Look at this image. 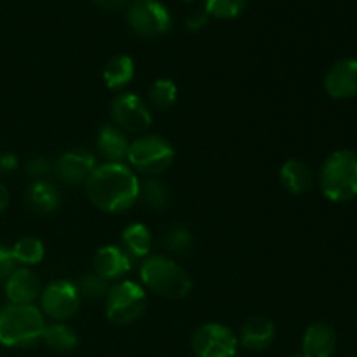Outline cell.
I'll list each match as a JSON object with an SVG mask.
<instances>
[{
    "label": "cell",
    "instance_id": "cell-1",
    "mask_svg": "<svg viewBox=\"0 0 357 357\" xmlns=\"http://www.w3.org/2000/svg\"><path fill=\"white\" fill-rule=\"evenodd\" d=\"M84 187L91 204L110 215L128 211L139 197V178L126 162L100 164Z\"/></svg>",
    "mask_w": 357,
    "mask_h": 357
},
{
    "label": "cell",
    "instance_id": "cell-2",
    "mask_svg": "<svg viewBox=\"0 0 357 357\" xmlns=\"http://www.w3.org/2000/svg\"><path fill=\"white\" fill-rule=\"evenodd\" d=\"M142 286L166 300H181L190 295V274L167 255H149L139 265Z\"/></svg>",
    "mask_w": 357,
    "mask_h": 357
},
{
    "label": "cell",
    "instance_id": "cell-3",
    "mask_svg": "<svg viewBox=\"0 0 357 357\" xmlns=\"http://www.w3.org/2000/svg\"><path fill=\"white\" fill-rule=\"evenodd\" d=\"M45 319L35 305L9 303L0 310V344L6 347H28L42 340Z\"/></svg>",
    "mask_w": 357,
    "mask_h": 357
},
{
    "label": "cell",
    "instance_id": "cell-4",
    "mask_svg": "<svg viewBox=\"0 0 357 357\" xmlns=\"http://www.w3.org/2000/svg\"><path fill=\"white\" fill-rule=\"evenodd\" d=\"M319 187L324 197L347 202L357 197V152L337 150L324 160L319 171Z\"/></svg>",
    "mask_w": 357,
    "mask_h": 357
},
{
    "label": "cell",
    "instance_id": "cell-5",
    "mask_svg": "<svg viewBox=\"0 0 357 357\" xmlns=\"http://www.w3.org/2000/svg\"><path fill=\"white\" fill-rule=\"evenodd\" d=\"M126 160L135 173L155 178L171 167L174 160V149L162 136L143 135L131 142Z\"/></svg>",
    "mask_w": 357,
    "mask_h": 357
},
{
    "label": "cell",
    "instance_id": "cell-6",
    "mask_svg": "<svg viewBox=\"0 0 357 357\" xmlns=\"http://www.w3.org/2000/svg\"><path fill=\"white\" fill-rule=\"evenodd\" d=\"M146 305L149 298L145 288L129 279L115 282L105 296V314L117 326L136 323L146 312Z\"/></svg>",
    "mask_w": 357,
    "mask_h": 357
},
{
    "label": "cell",
    "instance_id": "cell-7",
    "mask_svg": "<svg viewBox=\"0 0 357 357\" xmlns=\"http://www.w3.org/2000/svg\"><path fill=\"white\" fill-rule=\"evenodd\" d=\"M128 23L139 37L157 38L171 30L173 17L160 0H132L128 6Z\"/></svg>",
    "mask_w": 357,
    "mask_h": 357
},
{
    "label": "cell",
    "instance_id": "cell-8",
    "mask_svg": "<svg viewBox=\"0 0 357 357\" xmlns=\"http://www.w3.org/2000/svg\"><path fill=\"white\" fill-rule=\"evenodd\" d=\"M195 357H236L239 340L232 328L222 323H206L192 335Z\"/></svg>",
    "mask_w": 357,
    "mask_h": 357
},
{
    "label": "cell",
    "instance_id": "cell-9",
    "mask_svg": "<svg viewBox=\"0 0 357 357\" xmlns=\"http://www.w3.org/2000/svg\"><path fill=\"white\" fill-rule=\"evenodd\" d=\"M40 310L52 321L72 319L80 309V296L75 282L66 279H56L49 282L40 293Z\"/></svg>",
    "mask_w": 357,
    "mask_h": 357
},
{
    "label": "cell",
    "instance_id": "cell-10",
    "mask_svg": "<svg viewBox=\"0 0 357 357\" xmlns=\"http://www.w3.org/2000/svg\"><path fill=\"white\" fill-rule=\"evenodd\" d=\"M110 117L124 132H143L152 126L150 105L135 93H119L110 103Z\"/></svg>",
    "mask_w": 357,
    "mask_h": 357
},
{
    "label": "cell",
    "instance_id": "cell-11",
    "mask_svg": "<svg viewBox=\"0 0 357 357\" xmlns=\"http://www.w3.org/2000/svg\"><path fill=\"white\" fill-rule=\"evenodd\" d=\"M96 166V157L93 152H89L87 149H72L63 152L56 159L52 173L61 183L68 185V187H77V185L86 183Z\"/></svg>",
    "mask_w": 357,
    "mask_h": 357
},
{
    "label": "cell",
    "instance_id": "cell-12",
    "mask_svg": "<svg viewBox=\"0 0 357 357\" xmlns=\"http://www.w3.org/2000/svg\"><path fill=\"white\" fill-rule=\"evenodd\" d=\"M94 274L103 278L107 282L122 281L132 268V258L128 251L117 244H107L96 251L93 258Z\"/></svg>",
    "mask_w": 357,
    "mask_h": 357
},
{
    "label": "cell",
    "instance_id": "cell-13",
    "mask_svg": "<svg viewBox=\"0 0 357 357\" xmlns=\"http://www.w3.org/2000/svg\"><path fill=\"white\" fill-rule=\"evenodd\" d=\"M324 89L333 100L357 96V59L344 58L330 66L324 75Z\"/></svg>",
    "mask_w": 357,
    "mask_h": 357
},
{
    "label": "cell",
    "instance_id": "cell-14",
    "mask_svg": "<svg viewBox=\"0 0 357 357\" xmlns=\"http://www.w3.org/2000/svg\"><path fill=\"white\" fill-rule=\"evenodd\" d=\"M42 282L30 267L14 268L6 279V295L10 303L16 305H33L40 298Z\"/></svg>",
    "mask_w": 357,
    "mask_h": 357
},
{
    "label": "cell",
    "instance_id": "cell-15",
    "mask_svg": "<svg viewBox=\"0 0 357 357\" xmlns=\"http://www.w3.org/2000/svg\"><path fill=\"white\" fill-rule=\"evenodd\" d=\"M237 340L243 349L250 352H264L274 344L275 324L265 316H253L246 319L241 326Z\"/></svg>",
    "mask_w": 357,
    "mask_h": 357
},
{
    "label": "cell",
    "instance_id": "cell-16",
    "mask_svg": "<svg viewBox=\"0 0 357 357\" xmlns=\"http://www.w3.org/2000/svg\"><path fill=\"white\" fill-rule=\"evenodd\" d=\"M129 145L131 142L128 139V135L117 126L105 124L98 131L96 149L107 162H124L128 159Z\"/></svg>",
    "mask_w": 357,
    "mask_h": 357
},
{
    "label": "cell",
    "instance_id": "cell-17",
    "mask_svg": "<svg viewBox=\"0 0 357 357\" xmlns=\"http://www.w3.org/2000/svg\"><path fill=\"white\" fill-rule=\"evenodd\" d=\"M337 351V333L326 323H314L302 337V352L309 357H331Z\"/></svg>",
    "mask_w": 357,
    "mask_h": 357
},
{
    "label": "cell",
    "instance_id": "cell-18",
    "mask_svg": "<svg viewBox=\"0 0 357 357\" xmlns=\"http://www.w3.org/2000/svg\"><path fill=\"white\" fill-rule=\"evenodd\" d=\"M26 206L37 215H51L58 211L61 206V195H59L58 187L47 180H35L31 181L30 187L24 194Z\"/></svg>",
    "mask_w": 357,
    "mask_h": 357
},
{
    "label": "cell",
    "instance_id": "cell-19",
    "mask_svg": "<svg viewBox=\"0 0 357 357\" xmlns=\"http://www.w3.org/2000/svg\"><path fill=\"white\" fill-rule=\"evenodd\" d=\"M279 180L289 194L302 195L312 188L316 178L309 164L300 159H288L279 169Z\"/></svg>",
    "mask_w": 357,
    "mask_h": 357
},
{
    "label": "cell",
    "instance_id": "cell-20",
    "mask_svg": "<svg viewBox=\"0 0 357 357\" xmlns=\"http://www.w3.org/2000/svg\"><path fill=\"white\" fill-rule=\"evenodd\" d=\"M135 79V61L128 54H115L103 68L105 86L115 93H122Z\"/></svg>",
    "mask_w": 357,
    "mask_h": 357
},
{
    "label": "cell",
    "instance_id": "cell-21",
    "mask_svg": "<svg viewBox=\"0 0 357 357\" xmlns=\"http://www.w3.org/2000/svg\"><path fill=\"white\" fill-rule=\"evenodd\" d=\"M122 248L129 253V257L135 258H146L152 250V232L143 223H131L126 227L121 234Z\"/></svg>",
    "mask_w": 357,
    "mask_h": 357
},
{
    "label": "cell",
    "instance_id": "cell-22",
    "mask_svg": "<svg viewBox=\"0 0 357 357\" xmlns=\"http://www.w3.org/2000/svg\"><path fill=\"white\" fill-rule=\"evenodd\" d=\"M138 201L143 202L146 209L152 211H164L171 202V190L166 181L155 178H145L139 180V197Z\"/></svg>",
    "mask_w": 357,
    "mask_h": 357
},
{
    "label": "cell",
    "instance_id": "cell-23",
    "mask_svg": "<svg viewBox=\"0 0 357 357\" xmlns=\"http://www.w3.org/2000/svg\"><path fill=\"white\" fill-rule=\"evenodd\" d=\"M42 342L54 352H70L79 344L75 330L61 321H52L51 324H45Z\"/></svg>",
    "mask_w": 357,
    "mask_h": 357
},
{
    "label": "cell",
    "instance_id": "cell-24",
    "mask_svg": "<svg viewBox=\"0 0 357 357\" xmlns=\"http://www.w3.org/2000/svg\"><path fill=\"white\" fill-rule=\"evenodd\" d=\"M13 257L16 260V264H20L21 267H33L38 265L45 257V248L38 237L33 236H24L20 241H16L13 248Z\"/></svg>",
    "mask_w": 357,
    "mask_h": 357
},
{
    "label": "cell",
    "instance_id": "cell-25",
    "mask_svg": "<svg viewBox=\"0 0 357 357\" xmlns=\"http://www.w3.org/2000/svg\"><path fill=\"white\" fill-rule=\"evenodd\" d=\"M178 98V87L167 77L153 80L152 86L149 87V94H146V103L153 107L155 110H169Z\"/></svg>",
    "mask_w": 357,
    "mask_h": 357
},
{
    "label": "cell",
    "instance_id": "cell-26",
    "mask_svg": "<svg viewBox=\"0 0 357 357\" xmlns=\"http://www.w3.org/2000/svg\"><path fill=\"white\" fill-rule=\"evenodd\" d=\"M75 288L79 291L80 298L87 300H100L105 298L110 289L108 282L105 281L103 278H100L94 272H87V274H82L75 282Z\"/></svg>",
    "mask_w": 357,
    "mask_h": 357
},
{
    "label": "cell",
    "instance_id": "cell-27",
    "mask_svg": "<svg viewBox=\"0 0 357 357\" xmlns=\"http://www.w3.org/2000/svg\"><path fill=\"white\" fill-rule=\"evenodd\" d=\"M162 244L169 253L185 255L194 248V236L185 227H173L162 236Z\"/></svg>",
    "mask_w": 357,
    "mask_h": 357
},
{
    "label": "cell",
    "instance_id": "cell-28",
    "mask_svg": "<svg viewBox=\"0 0 357 357\" xmlns=\"http://www.w3.org/2000/svg\"><path fill=\"white\" fill-rule=\"evenodd\" d=\"M246 7V0H206V14L218 20H234Z\"/></svg>",
    "mask_w": 357,
    "mask_h": 357
},
{
    "label": "cell",
    "instance_id": "cell-29",
    "mask_svg": "<svg viewBox=\"0 0 357 357\" xmlns=\"http://www.w3.org/2000/svg\"><path fill=\"white\" fill-rule=\"evenodd\" d=\"M24 169H26L28 176L33 178V181L44 180L45 176H49V174L54 171V162H51L47 157L37 155V157H33V159L28 160L26 166H24Z\"/></svg>",
    "mask_w": 357,
    "mask_h": 357
},
{
    "label": "cell",
    "instance_id": "cell-30",
    "mask_svg": "<svg viewBox=\"0 0 357 357\" xmlns=\"http://www.w3.org/2000/svg\"><path fill=\"white\" fill-rule=\"evenodd\" d=\"M14 268H16V260L13 257V251L0 244V282H6Z\"/></svg>",
    "mask_w": 357,
    "mask_h": 357
},
{
    "label": "cell",
    "instance_id": "cell-31",
    "mask_svg": "<svg viewBox=\"0 0 357 357\" xmlns=\"http://www.w3.org/2000/svg\"><path fill=\"white\" fill-rule=\"evenodd\" d=\"M206 23H208V14H206V10H194L185 20V26L192 31L201 30V28L206 26Z\"/></svg>",
    "mask_w": 357,
    "mask_h": 357
},
{
    "label": "cell",
    "instance_id": "cell-32",
    "mask_svg": "<svg viewBox=\"0 0 357 357\" xmlns=\"http://www.w3.org/2000/svg\"><path fill=\"white\" fill-rule=\"evenodd\" d=\"M17 166H20V159L14 153L7 152L0 155V173H13V171L17 169Z\"/></svg>",
    "mask_w": 357,
    "mask_h": 357
},
{
    "label": "cell",
    "instance_id": "cell-33",
    "mask_svg": "<svg viewBox=\"0 0 357 357\" xmlns=\"http://www.w3.org/2000/svg\"><path fill=\"white\" fill-rule=\"evenodd\" d=\"M94 2H96V6H100L101 9L107 10H121L129 6V0H94Z\"/></svg>",
    "mask_w": 357,
    "mask_h": 357
},
{
    "label": "cell",
    "instance_id": "cell-34",
    "mask_svg": "<svg viewBox=\"0 0 357 357\" xmlns=\"http://www.w3.org/2000/svg\"><path fill=\"white\" fill-rule=\"evenodd\" d=\"M10 202V194L9 190H7V187L3 183H0V213L6 211L7 206H9Z\"/></svg>",
    "mask_w": 357,
    "mask_h": 357
},
{
    "label": "cell",
    "instance_id": "cell-35",
    "mask_svg": "<svg viewBox=\"0 0 357 357\" xmlns=\"http://www.w3.org/2000/svg\"><path fill=\"white\" fill-rule=\"evenodd\" d=\"M289 357H309L305 354V352H296V354H293V356H289Z\"/></svg>",
    "mask_w": 357,
    "mask_h": 357
},
{
    "label": "cell",
    "instance_id": "cell-36",
    "mask_svg": "<svg viewBox=\"0 0 357 357\" xmlns=\"http://www.w3.org/2000/svg\"><path fill=\"white\" fill-rule=\"evenodd\" d=\"M185 2H190V0H185Z\"/></svg>",
    "mask_w": 357,
    "mask_h": 357
},
{
    "label": "cell",
    "instance_id": "cell-37",
    "mask_svg": "<svg viewBox=\"0 0 357 357\" xmlns=\"http://www.w3.org/2000/svg\"><path fill=\"white\" fill-rule=\"evenodd\" d=\"M352 357H357V356H352Z\"/></svg>",
    "mask_w": 357,
    "mask_h": 357
}]
</instances>
